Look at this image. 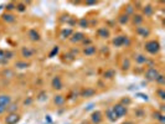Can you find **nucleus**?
Here are the masks:
<instances>
[{
	"instance_id": "nucleus-5",
	"label": "nucleus",
	"mask_w": 165,
	"mask_h": 124,
	"mask_svg": "<svg viewBox=\"0 0 165 124\" xmlns=\"http://www.w3.org/2000/svg\"><path fill=\"white\" fill-rule=\"evenodd\" d=\"M126 44H128V37H127V36H123V35L117 36V37L113 40V45H114L116 47H121V46H123V45H126Z\"/></svg>"
},
{
	"instance_id": "nucleus-29",
	"label": "nucleus",
	"mask_w": 165,
	"mask_h": 124,
	"mask_svg": "<svg viewBox=\"0 0 165 124\" xmlns=\"http://www.w3.org/2000/svg\"><path fill=\"white\" fill-rule=\"evenodd\" d=\"M80 25H81L82 28H87V26H88V21H87L86 19H81V20H80Z\"/></svg>"
},
{
	"instance_id": "nucleus-20",
	"label": "nucleus",
	"mask_w": 165,
	"mask_h": 124,
	"mask_svg": "<svg viewBox=\"0 0 165 124\" xmlns=\"http://www.w3.org/2000/svg\"><path fill=\"white\" fill-rule=\"evenodd\" d=\"M71 35H72V30L68 28V29H64V30L61 31V39H66V37H71Z\"/></svg>"
},
{
	"instance_id": "nucleus-9",
	"label": "nucleus",
	"mask_w": 165,
	"mask_h": 124,
	"mask_svg": "<svg viewBox=\"0 0 165 124\" xmlns=\"http://www.w3.org/2000/svg\"><path fill=\"white\" fill-rule=\"evenodd\" d=\"M11 103V97L8 94H0V104L4 107H8Z\"/></svg>"
},
{
	"instance_id": "nucleus-35",
	"label": "nucleus",
	"mask_w": 165,
	"mask_h": 124,
	"mask_svg": "<svg viewBox=\"0 0 165 124\" xmlns=\"http://www.w3.org/2000/svg\"><path fill=\"white\" fill-rule=\"evenodd\" d=\"M5 112H6V107H4V106L0 104V114H4Z\"/></svg>"
},
{
	"instance_id": "nucleus-3",
	"label": "nucleus",
	"mask_w": 165,
	"mask_h": 124,
	"mask_svg": "<svg viewBox=\"0 0 165 124\" xmlns=\"http://www.w3.org/2000/svg\"><path fill=\"white\" fill-rule=\"evenodd\" d=\"M112 109L116 112V114L118 116V118L124 117V116L127 114V107H124V106H123V104H121V103L114 104V106L112 107Z\"/></svg>"
},
{
	"instance_id": "nucleus-28",
	"label": "nucleus",
	"mask_w": 165,
	"mask_h": 124,
	"mask_svg": "<svg viewBox=\"0 0 165 124\" xmlns=\"http://www.w3.org/2000/svg\"><path fill=\"white\" fill-rule=\"evenodd\" d=\"M16 9H18L19 11H21V13H23V11H25L26 6H25V5L23 4V3H20V4H18V5H16Z\"/></svg>"
},
{
	"instance_id": "nucleus-24",
	"label": "nucleus",
	"mask_w": 165,
	"mask_h": 124,
	"mask_svg": "<svg viewBox=\"0 0 165 124\" xmlns=\"http://www.w3.org/2000/svg\"><path fill=\"white\" fill-rule=\"evenodd\" d=\"M135 61L138 62V63H145V62H147V57L143 56V55H138V56L135 57Z\"/></svg>"
},
{
	"instance_id": "nucleus-1",
	"label": "nucleus",
	"mask_w": 165,
	"mask_h": 124,
	"mask_svg": "<svg viewBox=\"0 0 165 124\" xmlns=\"http://www.w3.org/2000/svg\"><path fill=\"white\" fill-rule=\"evenodd\" d=\"M145 50H147L149 54L155 55V54H158V52L160 51V44H159L158 41H155V40H150V41H148V42L145 44Z\"/></svg>"
},
{
	"instance_id": "nucleus-16",
	"label": "nucleus",
	"mask_w": 165,
	"mask_h": 124,
	"mask_svg": "<svg viewBox=\"0 0 165 124\" xmlns=\"http://www.w3.org/2000/svg\"><path fill=\"white\" fill-rule=\"evenodd\" d=\"M153 117L155 118V119H158L160 124H164L165 123V118H164V114L163 113H160V112H154L153 113Z\"/></svg>"
},
{
	"instance_id": "nucleus-37",
	"label": "nucleus",
	"mask_w": 165,
	"mask_h": 124,
	"mask_svg": "<svg viewBox=\"0 0 165 124\" xmlns=\"http://www.w3.org/2000/svg\"><path fill=\"white\" fill-rule=\"evenodd\" d=\"M6 8H8L9 10H11V9H14V4H8V5H6Z\"/></svg>"
},
{
	"instance_id": "nucleus-7",
	"label": "nucleus",
	"mask_w": 165,
	"mask_h": 124,
	"mask_svg": "<svg viewBox=\"0 0 165 124\" xmlns=\"http://www.w3.org/2000/svg\"><path fill=\"white\" fill-rule=\"evenodd\" d=\"M106 117H107V119H108L109 122H112V123L117 122V119H118V116L116 114V112H114L112 108L107 109V112H106Z\"/></svg>"
},
{
	"instance_id": "nucleus-6",
	"label": "nucleus",
	"mask_w": 165,
	"mask_h": 124,
	"mask_svg": "<svg viewBox=\"0 0 165 124\" xmlns=\"http://www.w3.org/2000/svg\"><path fill=\"white\" fill-rule=\"evenodd\" d=\"M70 40H71L73 44H75V42H82V41L85 40V35H83L82 32H72Z\"/></svg>"
},
{
	"instance_id": "nucleus-30",
	"label": "nucleus",
	"mask_w": 165,
	"mask_h": 124,
	"mask_svg": "<svg viewBox=\"0 0 165 124\" xmlns=\"http://www.w3.org/2000/svg\"><path fill=\"white\" fill-rule=\"evenodd\" d=\"M16 66H18L19 68H26V67L29 66V63H25V62H18Z\"/></svg>"
},
{
	"instance_id": "nucleus-31",
	"label": "nucleus",
	"mask_w": 165,
	"mask_h": 124,
	"mask_svg": "<svg viewBox=\"0 0 165 124\" xmlns=\"http://www.w3.org/2000/svg\"><path fill=\"white\" fill-rule=\"evenodd\" d=\"M129 103H131V99H129V98H123L121 104H123L124 107H127V104H129Z\"/></svg>"
},
{
	"instance_id": "nucleus-17",
	"label": "nucleus",
	"mask_w": 165,
	"mask_h": 124,
	"mask_svg": "<svg viewBox=\"0 0 165 124\" xmlns=\"http://www.w3.org/2000/svg\"><path fill=\"white\" fill-rule=\"evenodd\" d=\"M98 36L102 37V39H107V37H109V31L106 28H101L98 30Z\"/></svg>"
},
{
	"instance_id": "nucleus-22",
	"label": "nucleus",
	"mask_w": 165,
	"mask_h": 124,
	"mask_svg": "<svg viewBox=\"0 0 165 124\" xmlns=\"http://www.w3.org/2000/svg\"><path fill=\"white\" fill-rule=\"evenodd\" d=\"M3 18H4V20L8 21V23H14V21H15L14 15H11V14H4Z\"/></svg>"
},
{
	"instance_id": "nucleus-27",
	"label": "nucleus",
	"mask_w": 165,
	"mask_h": 124,
	"mask_svg": "<svg viewBox=\"0 0 165 124\" xmlns=\"http://www.w3.org/2000/svg\"><path fill=\"white\" fill-rule=\"evenodd\" d=\"M155 82H158V83H159V85H164V83H165L164 76H163V75H162V73H160V75H159V76H158V78H157V80H155Z\"/></svg>"
},
{
	"instance_id": "nucleus-33",
	"label": "nucleus",
	"mask_w": 165,
	"mask_h": 124,
	"mask_svg": "<svg viewBox=\"0 0 165 124\" xmlns=\"http://www.w3.org/2000/svg\"><path fill=\"white\" fill-rule=\"evenodd\" d=\"M158 94H159L160 99H165V92H164V90H159V91H158Z\"/></svg>"
},
{
	"instance_id": "nucleus-10",
	"label": "nucleus",
	"mask_w": 165,
	"mask_h": 124,
	"mask_svg": "<svg viewBox=\"0 0 165 124\" xmlns=\"http://www.w3.org/2000/svg\"><path fill=\"white\" fill-rule=\"evenodd\" d=\"M135 31H137V34L140 35L142 37H147V36H149V34H150V30H149L148 28H144V26H138Z\"/></svg>"
},
{
	"instance_id": "nucleus-23",
	"label": "nucleus",
	"mask_w": 165,
	"mask_h": 124,
	"mask_svg": "<svg viewBox=\"0 0 165 124\" xmlns=\"http://www.w3.org/2000/svg\"><path fill=\"white\" fill-rule=\"evenodd\" d=\"M133 23H134L135 25H140V24L143 23V16H142V15H134Z\"/></svg>"
},
{
	"instance_id": "nucleus-12",
	"label": "nucleus",
	"mask_w": 165,
	"mask_h": 124,
	"mask_svg": "<svg viewBox=\"0 0 165 124\" xmlns=\"http://www.w3.org/2000/svg\"><path fill=\"white\" fill-rule=\"evenodd\" d=\"M83 54L87 55V56H91V55L96 54V46H93V45H88V46H86L85 50H83Z\"/></svg>"
},
{
	"instance_id": "nucleus-18",
	"label": "nucleus",
	"mask_w": 165,
	"mask_h": 124,
	"mask_svg": "<svg viewBox=\"0 0 165 124\" xmlns=\"http://www.w3.org/2000/svg\"><path fill=\"white\" fill-rule=\"evenodd\" d=\"M96 93V91L93 88H86L82 91V97H92Z\"/></svg>"
},
{
	"instance_id": "nucleus-8",
	"label": "nucleus",
	"mask_w": 165,
	"mask_h": 124,
	"mask_svg": "<svg viewBox=\"0 0 165 124\" xmlns=\"http://www.w3.org/2000/svg\"><path fill=\"white\" fill-rule=\"evenodd\" d=\"M91 121L93 122L95 124H99L102 121H103V117H102V113L99 112V111H96V112H93L92 113V116H91Z\"/></svg>"
},
{
	"instance_id": "nucleus-4",
	"label": "nucleus",
	"mask_w": 165,
	"mask_h": 124,
	"mask_svg": "<svg viewBox=\"0 0 165 124\" xmlns=\"http://www.w3.org/2000/svg\"><path fill=\"white\" fill-rule=\"evenodd\" d=\"M20 121V116L18 113H9L5 117V123L6 124H16Z\"/></svg>"
},
{
	"instance_id": "nucleus-11",
	"label": "nucleus",
	"mask_w": 165,
	"mask_h": 124,
	"mask_svg": "<svg viewBox=\"0 0 165 124\" xmlns=\"http://www.w3.org/2000/svg\"><path fill=\"white\" fill-rule=\"evenodd\" d=\"M52 87L55 90H61L62 88V81H61V78L59 76L54 77V80H52Z\"/></svg>"
},
{
	"instance_id": "nucleus-19",
	"label": "nucleus",
	"mask_w": 165,
	"mask_h": 124,
	"mask_svg": "<svg viewBox=\"0 0 165 124\" xmlns=\"http://www.w3.org/2000/svg\"><path fill=\"white\" fill-rule=\"evenodd\" d=\"M6 111H8L9 113H16V111H18V104H16V103H10V104L6 107Z\"/></svg>"
},
{
	"instance_id": "nucleus-25",
	"label": "nucleus",
	"mask_w": 165,
	"mask_h": 124,
	"mask_svg": "<svg viewBox=\"0 0 165 124\" xmlns=\"http://www.w3.org/2000/svg\"><path fill=\"white\" fill-rule=\"evenodd\" d=\"M128 20H129V18H128V15L126 14V15H121L119 16V23L121 24H127L128 23Z\"/></svg>"
},
{
	"instance_id": "nucleus-15",
	"label": "nucleus",
	"mask_w": 165,
	"mask_h": 124,
	"mask_svg": "<svg viewBox=\"0 0 165 124\" xmlns=\"http://www.w3.org/2000/svg\"><path fill=\"white\" fill-rule=\"evenodd\" d=\"M29 37H30V40H33V41H39V40H40V34H39L36 30H30L29 31Z\"/></svg>"
},
{
	"instance_id": "nucleus-2",
	"label": "nucleus",
	"mask_w": 165,
	"mask_h": 124,
	"mask_svg": "<svg viewBox=\"0 0 165 124\" xmlns=\"http://www.w3.org/2000/svg\"><path fill=\"white\" fill-rule=\"evenodd\" d=\"M159 75H160V72L158 71V68H155V67H149V68L147 70V72H145V78H147L148 81H155V80L158 78Z\"/></svg>"
},
{
	"instance_id": "nucleus-32",
	"label": "nucleus",
	"mask_w": 165,
	"mask_h": 124,
	"mask_svg": "<svg viewBox=\"0 0 165 124\" xmlns=\"http://www.w3.org/2000/svg\"><path fill=\"white\" fill-rule=\"evenodd\" d=\"M137 97H139V98H142V99H144V101H148V96H147V94H143V93H137Z\"/></svg>"
},
{
	"instance_id": "nucleus-13",
	"label": "nucleus",
	"mask_w": 165,
	"mask_h": 124,
	"mask_svg": "<svg viewBox=\"0 0 165 124\" xmlns=\"http://www.w3.org/2000/svg\"><path fill=\"white\" fill-rule=\"evenodd\" d=\"M65 97L64 96H61V94H57V96H55V98H54V102H55V104L56 106H62L64 103H65Z\"/></svg>"
},
{
	"instance_id": "nucleus-26",
	"label": "nucleus",
	"mask_w": 165,
	"mask_h": 124,
	"mask_svg": "<svg viewBox=\"0 0 165 124\" xmlns=\"http://www.w3.org/2000/svg\"><path fill=\"white\" fill-rule=\"evenodd\" d=\"M5 62H8L6 56H5V51L0 50V63H5Z\"/></svg>"
},
{
	"instance_id": "nucleus-36",
	"label": "nucleus",
	"mask_w": 165,
	"mask_h": 124,
	"mask_svg": "<svg viewBox=\"0 0 165 124\" xmlns=\"http://www.w3.org/2000/svg\"><path fill=\"white\" fill-rule=\"evenodd\" d=\"M93 106H95L93 103H91V104H88V106L86 107V111H90V109H92V108H93Z\"/></svg>"
},
{
	"instance_id": "nucleus-38",
	"label": "nucleus",
	"mask_w": 165,
	"mask_h": 124,
	"mask_svg": "<svg viewBox=\"0 0 165 124\" xmlns=\"http://www.w3.org/2000/svg\"><path fill=\"white\" fill-rule=\"evenodd\" d=\"M112 75H113V72H112V71H109V72L104 73V76H112Z\"/></svg>"
},
{
	"instance_id": "nucleus-21",
	"label": "nucleus",
	"mask_w": 165,
	"mask_h": 124,
	"mask_svg": "<svg viewBox=\"0 0 165 124\" xmlns=\"http://www.w3.org/2000/svg\"><path fill=\"white\" fill-rule=\"evenodd\" d=\"M143 13H144L147 16H150V15L153 14V8H152V5H147V6H144Z\"/></svg>"
},
{
	"instance_id": "nucleus-14",
	"label": "nucleus",
	"mask_w": 165,
	"mask_h": 124,
	"mask_svg": "<svg viewBox=\"0 0 165 124\" xmlns=\"http://www.w3.org/2000/svg\"><path fill=\"white\" fill-rule=\"evenodd\" d=\"M34 52L35 51H34L33 49H30V47H24L23 51H21V54H23L24 57H31L34 55Z\"/></svg>"
},
{
	"instance_id": "nucleus-34",
	"label": "nucleus",
	"mask_w": 165,
	"mask_h": 124,
	"mask_svg": "<svg viewBox=\"0 0 165 124\" xmlns=\"http://www.w3.org/2000/svg\"><path fill=\"white\" fill-rule=\"evenodd\" d=\"M57 52H59V47L56 46V47H54V50H52V52L50 54V57H52V56H54L55 54H57Z\"/></svg>"
}]
</instances>
